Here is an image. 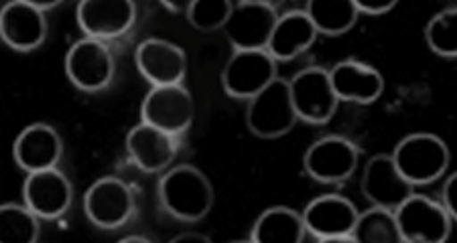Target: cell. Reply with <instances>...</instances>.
Masks as SVG:
<instances>
[{
    "mask_svg": "<svg viewBox=\"0 0 457 243\" xmlns=\"http://www.w3.org/2000/svg\"><path fill=\"white\" fill-rule=\"evenodd\" d=\"M159 201L173 219L197 223L213 207L212 181L194 165L173 166L159 181Z\"/></svg>",
    "mask_w": 457,
    "mask_h": 243,
    "instance_id": "1",
    "label": "cell"
},
{
    "mask_svg": "<svg viewBox=\"0 0 457 243\" xmlns=\"http://www.w3.org/2000/svg\"><path fill=\"white\" fill-rule=\"evenodd\" d=\"M390 157L412 187L431 185L439 181L452 162L444 138L429 132H415V134L404 136Z\"/></svg>",
    "mask_w": 457,
    "mask_h": 243,
    "instance_id": "2",
    "label": "cell"
},
{
    "mask_svg": "<svg viewBox=\"0 0 457 243\" xmlns=\"http://www.w3.org/2000/svg\"><path fill=\"white\" fill-rule=\"evenodd\" d=\"M297 112L293 108L289 81L272 79L264 90L248 100L246 126L256 138L277 140L289 134L297 124Z\"/></svg>",
    "mask_w": 457,
    "mask_h": 243,
    "instance_id": "3",
    "label": "cell"
},
{
    "mask_svg": "<svg viewBox=\"0 0 457 243\" xmlns=\"http://www.w3.org/2000/svg\"><path fill=\"white\" fill-rule=\"evenodd\" d=\"M395 219L403 243H445L453 230V219L439 201L415 193L395 209Z\"/></svg>",
    "mask_w": 457,
    "mask_h": 243,
    "instance_id": "4",
    "label": "cell"
},
{
    "mask_svg": "<svg viewBox=\"0 0 457 243\" xmlns=\"http://www.w3.org/2000/svg\"><path fill=\"white\" fill-rule=\"evenodd\" d=\"M84 211L90 223L100 230H120L135 217V190L118 176H104L86 190Z\"/></svg>",
    "mask_w": 457,
    "mask_h": 243,
    "instance_id": "5",
    "label": "cell"
},
{
    "mask_svg": "<svg viewBox=\"0 0 457 243\" xmlns=\"http://www.w3.org/2000/svg\"><path fill=\"white\" fill-rule=\"evenodd\" d=\"M65 73L79 92L96 93L112 84L116 59L104 41L84 36L65 55Z\"/></svg>",
    "mask_w": 457,
    "mask_h": 243,
    "instance_id": "6",
    "label": "cell"
},
{
    "mask_svg": "<svg viewBox=\"0 0 457 243\" xmlns=\"http://www.w3.org/2000/svg\"><path fill=\"white\" fill-rule=\"evenodd\" d=\"M360 150L352 140L329 134L313 142L305 150L303 171L313 181L323 185L348 181L358 171Z\"/></svg>",
    "mask_w": 457,
    "mask_h": 243,
    "instance_id": "7",
    "label": "cell"
},
{
    "mask_svg": "<svg viewBox=\"0 0 457 243\" xmlns=\"http://www.w3.org/2000/svg\"><path fill=\"white\" fill-rule=\"evenodd\" d=\"M293 108L299 120L307 124H328L334 117L340 100L331 87L329 71L323 68H305L289 81Z\"/></svg>",
    "mask_w": 457,
    "mask_h": 243,
    "instance_id": "8",
    "label": "cell"
},
{
    "mask_svg": "<svg viewBox=\"0 0 457 243\" xmlns=\"http://www.w3.org/2000/svg\"><path fill=\"white\" fill-rule=\"evenodd\" d=\"M278 12L267 0H240L232 4V12L222 31L234 51L267 49L275 31Z\"/></svg>",
    "mask_w": 457,
    "mask_h": 243,
    "instance_id": "9",
    "label": "cell"
},
{
    "mask_svg": "<svg viewBox=\"0 0 457 243\" xmlns=\"http://www.w3.org/2000/svg\"><path fill=\"white\" fill-rule=\"evenodd\" d=\"M358 209L342 195H321L313 198L303 211L307 235L320 243H353L352 231L358 219Z\"/></svg>",
    "mask_w": 457,
    "mask_h": 243,
    "instance_id": "10",
    "label": "cell"
},
{
    "mask_svg": "<svg viewBox=\"0 0 457 243\" xmlns=\"http://www.w3.org/2000/svg\"><path fill=\"white\" fill-rule=\"evenodd\" d=\"M277 61L267 49L234 51L222 71V87L234 100H250L277 79Z\"/></svg>",
    "mask_w": 457,
    "mask_h": 243,
    "instance_id": "11",
    "label": "cell"
},
{
    "mask_svg": "<svg viewBox=\"0 0 457 243\" xmlns=\"http://www.w3.org/2000/svg\"><path fill=\"white\" fill-rule=\"evenodd\" d=\"M194 98L183 84L153 87L145 95L141 106V117L145 124L173 136H181L183 132H187L191 122H194Z\"/></svg>",
    "mask_w": 457,
    "mask_h": 243,
    "instance_id": "12",
    "label": "cell"
},
{
    "mask_svg": "<svg viewBox=\"0 0 457 243\" xmlns=\"http://www.w3.org/2000/svg\"><path fill=\"white\" fill-rule=\"evenodd\" d=\"M76 17L78 27L90 39H118L135 25L137 3L132 0H82L78 3Z\"/></svg>",
    "mask_w": 457,
    "mask_h": 243,
    "instance_id": "13",
    "label": "cell"
},
{
    "mask_svg": "<svg viewBox=\"0 0 457 243\" xmlns=\"http://www.w3.org/2000/svg\"><path fill=\"white\" fill-rule=\"evenodd\" d=\"M137 68L153 87L179 85L187 73V55L179 45L151 36L135 51Z\"/></svg>",
    "mask_w": 457,
    "mask_h": 243,
    "instance_id": "14",
    "label": "cell"
},
{
    "mask_svg": "<svg viewBox=\"0 0 457 243\" xmlns=\"http://www.w3.org/2000/svg\"><path fill=\"white\" fill-rule=\"evenodd\" d=\"M25 205L39 219H57L70 211L73 187L59 168L29 173L23 185Z\"/></svg>",
    "mask_w": 457,
    "mask_h": 243,
    "instance_id": "15",
    "label": "cell"
},
{
    "mask_svg": "<svg viewBox=\"0 0 457 243\" xmlns=\"http://www.w3.org/2000/svg\"><path fill=\"white\" fill-rule=\"evenodd\" d=\"M47 39V19L31 0H12L0 9V41L21 53L39 49Z\"/></svg>",
    "mask_w": 457,
    "mask_h": 243,
    "instance_id": "16",
    "label": "cell"
},
{
    "mask_svg": "<svg viewBox=\"0 0 457 243\" xmlns=\"http://www.w3.org/2000/svg\"><path fill=\"white\" fill-rule=\"evenodd\" d=\"M411 182L399 173L390 154L380 152L366 162L362 174V193L372 207L395 211L404 198L412 195Z\"/></svg>",
    "mask_w": 457,
    "mask_h": 243,
    "instance_id": "17",
    "label": "cell"
},
{
    "mask_svg": "<svg viewBox=\"0 0 457 243\" xmlns=\"http://www.w3.org/2000/svg\"><path fill=\"white\" fill-rule=\"evenodd\" d=\"M127 152L143 173H163L173 165L179 152V136L167 134L163 130L141 122L129 132Z\"/></svg>",
    "mask_w": 457,
    "mask_h": 243,
    "instance_id": "18",
    "label": "cell"
},
{
    "mask_svg": "<svg viewBox=\"0 0 457 243\" xmlns=\"http://www.w3.org/2000/svg\"><path fill=\"white\" fill-rule=\"evenodd\" d=\"M329 71L331 87L340 101L368 106L374 104L385 92V77L382 73L358 59H344Z\"/></svg>",
    "mask_w": 457,
    "mask_h": 243,
    "instance_id": "19",
    "label": "cell"
},
{
    "mask_svg": "<svg viewBox=\"0 0 457 243\" xmlns=\"http://www.w3.org/2000/svg\"><path fill=\"white\" fill-rule=\"evenodd\" d=\"M63 142L49 124H33L17 136L12 144V158L21 171L37 173L55 168L62 160Z\"/></svg>",
    "mask_w": 457,
    "mask_h": 243,
    "instance_id": "20",
    "label": "cell"
},
{
    "mask_svg": "<svg viewBox=\"0 0 457 243\" xmlns=\"http://www.w3.org/2000/svg\"><path fill=\"white\" fill-rule=\"evenodd\" d=\"M315 39L317 31L307 14L303 11H291L278 17L267 51L277 63L293 61V59L312 49Z\"/></svg>",
    "mask_w": 457,
    "mask_h": 243,
    "instance_id": "21",
    "label": "cell"
},
{
    "mask_svg": "<svg viewBox=\"0 0 457 243\" xmlns=\"http://www.w3.org/2000/svg\"><path fill=\"white\" fill-rule=\"evenodd\" d=\"M305 239L303 217L289 207H270L261 213L250 233L253 243H303Z\"/></svg>",
    "mask_w": 457,
    "mask_h": 243,
    "instance_id": "22",
    "label": "cell"
},
{
    "mask_svg": "<svg viewBox=\"0 0 457 243\" xmlns=\"http://www.w3.org/2000/svg\"><path fill=\"white\" fill-rule=\"evenodd\" d=\"M303 12L312 20L317 35L326 36L345 35L358 20L353 0H309Z\"/></svg>",
    "mask_w": 457,
    "mask_h": 243,
    "instance_id": "23",
    "label": "cell"
},
{
    "mask_svg": "<svg viewBox=\"0 0 457 243\" xmlns=\"http://www.w3.org/2000/svg\"><path fill=\"white\" fill-rule=\"evenodd\" d=\"M39 235V217L27 205H0V243H37Z\"/></svg>",
    "mask_w": 457,
    "mask_h": 243,
    "instance_id": "24",
    "label": "cell"
},
{
    "mask_svg": "<svg viewBox=\"0 0 457 243\" xmlns=\"http://www.w3.org/2000/svg\"><path fill=\"white\" fill-rule=\"evenodd\" d=\"M353 243H403L395 211L372 207L360 213L352 231Z\"/></svg>",
    "mask_w": 457,
    "mask_h": 243,
    "instance_id": "25",
    "label": "cell"
},
{
    "mask_svg": "<svg viewBox=\"0 0 457 243\" xmlns=\"http://www.w3.org/2000/svg\"><path fill=\"white\" fill-rule=\"evenodd\" d=\"M427 45L444 59L457 57V6H447L427 23Z\"/></svg>",
    "mask_w": 457,
    "mask_h": 243,
    "instance_id": "26",
    "label": "cell"
},
{
    "mask_svg": "<svg viewBox=\"0 0 457 243\" xmlns=\"http://www.w3.org/2000/svg\"><path fill=\"white\" fill-rule=\"evenodd\" d=\"M232 4L230 0H189L186 17L197 31H220L230 19Z\"/></svg>",
    "mask_w": 457,
    "mask_h": 243,
    "instance_id": "27",
    "label": "cell"
},
{
    "mask_svg": "<svg viewBox=\"0 0 457 243\" xmlns=\"http://www.w3.org/2000/svg\"><path fill=\"white\" fill-rule=\"evenodd\" d=\"M439 203L441 207L449 213V217L455 221L457 219V173L449 174V179L444 182Z\"/></svg>",
    "mask_w": 457,
    "mask_h": 243,
    "instance_id": "28",
    "label": "cell"
},
{
    "mask_svg": "<svg viewBox=\"0 0 457 243\" xmlns=\"http://www.w3.org/2000/svg\"><path fill=\"white\" fill-rule=\"evenodd\" d=\"M356 4L358 14H370V17H380V14H386L395 9L396 0H386V3H364V0H353Z\"/></svg>",
    "mask_w": 457,
    "mask_h": 243,
    "instance_id": "29",
    "label": "cell"
},
{
    "mask_svg": "<svg viewBox=\"0 0 457 243\" xmlns=\"http://www.w3.org/2000/svg\"><path fill=\"white\" fill-rule=\"evenodd\" d=\"M171 243H212V238H208V235H204V233L189 231V233L177 235V238L171 239Z\"/></svg>",
    "mask_w": 457,
    "mask_h": 243,
    "instance_id": "30",
    "label": "cell"
},
{
    "mask_svg": "<svg viewBox=\"0 0 457 243\" xmlns=\"http://www.w3.org/2000/svg\"><path fill=\"white\" fill-rule=\"evenodd\" d=\"M31 3L37 11H41L43 14H46L47 11L57 9V6L62 4V0H31Z\"/></svg>",
    "mask_w": 457,
    "mask_h": 243,
    "instance_id": "31",
    "label": "cell"
},
{
    "mask_svg": "<svg viewBox=\"0 0 457 243\" xmlns=\"http://www.w3.org/2000/svg\"><path fill=\"white\" fill-rule=\"evenodd\" d=\"M163 6L169 11V12H186L189 3H186V0H181V3H171V0H163Z\"/></svg>",
    "mask_w": 457,
    "mask_h": 243,
    "instance_id": "32",
    "label": "cell"
},
{
    "mask_svg": "<svg viewBox=\"0 0 457 243\" xmlns=\"http://www.w3.org/2000/svg\"><path fill=\"white\" fill-rule=\"evenodd\" d=\"M120 243H153V239L146 235H129V238H122Z\"/></svg>",
    "mask_w": 457,
    "mask_h": 243,
    "instance_id": "33",
    "label": "cell"
}]
</instances>
